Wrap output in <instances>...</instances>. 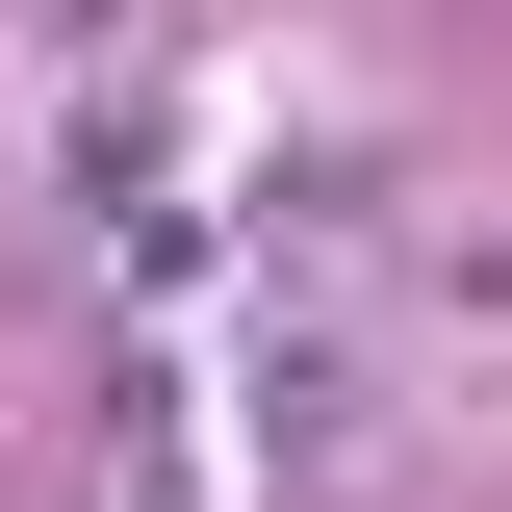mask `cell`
<instances>
[{
	"label": "cell",
	"instance_id": "obj_2",
	"mask_svg": "<svg viewBox=\"0 0 512 512\" xmlns=\"http://www.w3.org/2000/svg\"><path fill=\"white\" fill-rule=\"evenodd\" d=\"M0 26H26V52H103V26H128V0H0Z\"/></svg>",
	"mask_w": 512,
	"mask_h": 512
},
{
	"label": "cell",
	"instance_id": "obj_1",
	"mask_svg": "<svg viewBox=\"0 0 512 512\" xmlns=\"http://www.w3.org/2000/svg\"><path fill=\"white\" fill-rule=\"evenodd\" d=\"M359 436H384V359H359L333 308H282V333H256V487L333 512V487H359Z\"/></svg>",
	"mask_w": 512,
	"mask_h": 512
}]
</instances>
